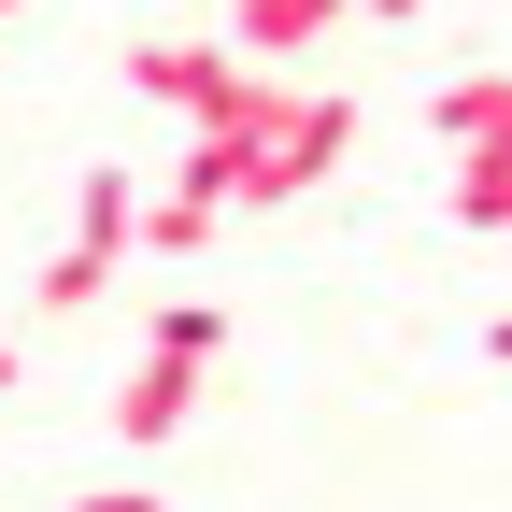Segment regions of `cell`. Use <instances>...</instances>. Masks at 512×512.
Returning <instances> with one entry per match:
<instances>
[{
  "mask_svg": "<svg viewBox=\"0 0 512 512\" xmlns=\"http://www.w3.org/2000/svg\"><path fill=\"white\" fill-rule=\"evenodd\" d=\"M342 143H356V100H328V86H285L271 57L200 114V143H185V185H214L228 214H285L299 185H328L342 171Z\"/></svg>",
  "mask_w": 512,
  "mask_h": 512,
  "instance_id": "6da1fadb",
  "label": "cell"
},
{
  "mask_svg": "<svg viewBox=\"0 0 512 512\" xmlns=\"http://www.w3.org/2000/svg\"><path fill=\"white\" fill-rule=\"evenodd\" d=\"M214 342H228V313H214V299H157V313H143V356H128V384H114V441H128V456H157V441L200 413Z\"/></svg>",
  "mask_w": 512,
  "mask_h": 512,
  "instance_id": "7a4b0ae2",
  "label": "cell"
},
{
  "mask_svg": "<svg viewBox=\"0 0 512 512\" xmlns=\"http://www.w3.org/2000/svg\"><path fill=\"white\" fill-rule=\"evenodd\" d=\"M114 256H143V171H114V157H100V171L72 185V242L43 256V285H29V299H43V313H86V299L114 285Z\"/></svg>",
  "mask_w": 512,
  "mask_h": 512,
  "instance_id": "3957f363",
  "label": "cell"
},
{
  "mask_svg": "<svg viewBox=\"0 0 512 512\" xmlns=\"http://www.w3.org/2000/svg\"><path fill=\"white\" fill-rule=\"evenodd\" d=\"M242 72H256L242 43H128V100H157V114H185V128H200Z\"/></svg>",
  "mask_w": 512,
  "mask_h": 512,
  "instance_id": "277c9868",
  "label": "cell"
},
{
  "mask_svg": "<svg viewBox=\"0 0 512 512\" xmlns=\"http://www.w3.org/2000/svg\"><path fill=\"white\" fill-rule=\"evenodd\" d=\"M356 15V0H228V43L242 57H299V43H328Z\"/></svg>",
  "mask_w": 512,
  "mask_h": 512,
  "instance_id": "5b68a950",
  "label": "cell"
},
{
  "mask_svg": "<svg viewBox=\"0 0 512 512\" xmlns=\"http://www.w3.org/2000/svg\"><path fill=\"white\" fill-rule=\"evenodd\" d=\"M427 114H441V143H456V157H470V143H512V72H456Z\"/></svg>",
  "mask_w": 512,
  "mask_h": 512,
  "instance_id": "8992f818",
  "label": "cell"
},
{
  "mask_svg": "<svg viewBox=\"0 0 512 512\" xmlns=\"http://www.w3.org/2000/svg\"><path fill=\"white\" fill-rule=\"evenodd\" d=\"M456 228L512 242V143H470V157H456Z\"/></svg>",
  "mask_w": 512,
  "mask_h": 512,
  "instance_id": "52a82bcc",
  "label": "cell"
},
{
  "mask_svg": "<svg viewBox=\"0 0 512 512\" xmlns=\"http://www.w3.org/2000/svg\"><path fill=\"white\" fill-rule=\"evenodd\" d=\"M228 228V200H214V185H171V200H143V256H200Z\"/></svg>",
  "mask_w": 512,
  "mask_h": 512,
  "instance_id": "ba28073f",
  "label": "cell"
},
{
  "mask_svg": "<svg viewBox=\"0 0 512 512\" xmlns=\"http://www.w3.org/2000/svg\"><path fill=\"white\" fill-rule=\"evenodd\" d=\"M72 512H157V484H86Z\"/></svg>",
  "mask_w": 512,
  "mask_h": 512,
  "instance_id": "9c48e42d",
  "label": "cell"
},
{
  "mask_svg": "<svg viewBox=\"0 0 512 512\" xmlns=\"http://www.w3.org/2000/svg\"><path fill=\"white\" fill-rule=\"evenodd\" d=\"M484 356H498V370H512V313H498V328H484Z\"/></svg>",
  "mask_w": 512,
  "mask_h": 512,
  "instance_id": "30bf717a",
  "label": "cell"
},
{
  "mask_svg": "<svg viewBox=\"0 0 512 512\" xmlns=\"http://www.w3.org/2000/svg\"><path fill=\"white\" fill-rule=\"evenodd\" d=\"M370 15H384V29H399V15H427V0H370Z\"/></svg>",
  "mask_w": 512,
  "mask_h": 512,
  "instance_id": "8fae6325",
  "label": "cell"
},
{
  "mask_svg": "<svg viewBox=\"0 0 512 512\" xmlns=\"http://www.w3.org/2000/svg\"><path fill=\"white\" fill-rule=\"evenodd\" d=\"M0 384H15V342H0Z\"/></svg>",
  "mask_w": 512,
  "mask_h": 512,
  "instance_id": "7c38bea8",
  "label": "cell"
}]
</instances>
